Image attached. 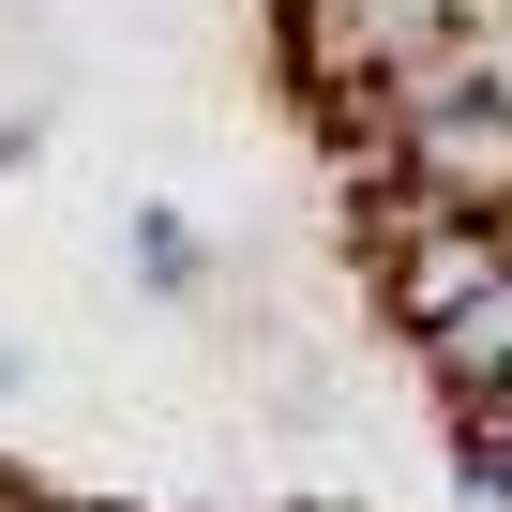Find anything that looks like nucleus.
I'll return each mask as SVG.
<instances>
[{
    "instance_id": "nucleus-1",
    "label": "nucleus",
    "mask_w": 512,
    "mask_h": 512,
    "mask_svg": "<svg viewBox=\"0 0 512 512\" xmlns=\"http://www.w3.org/2000/svg\"><path fill=\"white\" fill-rule=\"evenodd\" d=\"M362 121H377V181H392V211H512V76H497L482 46L422 61V76L377 91Z\"/></svg>"
},
{
    "instance_id": "nucleus-2",
    "label": "nucleus",
    "mask_w": 512,
    "mask_h": 512,
    "mask_svg": "<svg viewBox=\"0 0 512 512\" xmlns=\"http://www.w3.org/2000/svg\"><path fill=\"white\" fill-rule=\"evenodd\" d=\"M272 31H287V76L362 121L377 91H407L422 61L467 46V0H272Z\"/></svg>"
},
{
    "instance_id": "nucleus-3",
    "label": "nucleus",
    "mask_w": 512,
    "mask_h": 512,
    "mask_svg": "<svg viewBox=\"0 0 512 512\" xmlns=\"http://www.w3.org/2000/svg\"><path fill=\"white\" fill-rule=\"evenodd\" d=\"M407 347H422V377H437L452 407H482V392L512 377V272H482V287H467L437 332H407Z\"/></svg>"
},
{
    "instance_id": "nucleus-4",
    "label": "nucleus",
    "mask_w": 512,
    "mask_h": 512,
    "mask_svg": "<svg viewBox=\"0 0 512 512\" xmlns=\"http://www.w3.org/2000/svg\"><path fill=\"white\" fill-rule=\"evenodd\" d=\"M121 256H136V287H166V302H196V272H211L181 211H136V241H121Z\"/></svg>"
},
{
    "instance_id": "nucleus-5",
    "label": "nucleus",
    "mask_w": 512,
    "mask_h": 512,
    "mask_svg": "<svg viewBox=\"0 0 512 512\" xmlns=\"http://www.w3.org/2000/svg\"><path fill=\"white\" fill-rule=\"evenodd\" d=\"M0 392H16V347H0Z\"/></svg>"
},
{
    "instance_id": "nucleus-6",
    "label": "nucleus",
    "mask_w": 512,
    "mask_h": 512,
    "mask_svg": "<svg viewBox=\"0 0 512 512\" xmlns=\"http://www.w3.org/2000/svg\"><path fill=\"white\" fill-rule=\"evenodd\" d=\"M46 512H61V497H46Z\"/></svg>"
}]
</instances>
